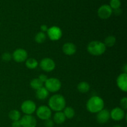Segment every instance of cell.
Instances as JSON below:
<instances>
[{
  "mask_svg": "<svg viewBox=\"0 0 127 127\" xmlns=\"http://www.w3.org/2000/svg\"><path fill=\"white\" fill-rule=\"evenodd\" d=\"M104 102L99 96H93L88 100L86 104V109L91 113H98L104 109Z\"/></svg>",
  "mask_w": 127,
  "mask_h": 127,
  "instance_id": "2",
  "label": "cell"
},
{
  "mask_svg": "<svg viewBox=\"0 0 127 127\" xmlns=\"http://www.w3.org/2000/svg\"><path fill=\"white\" fill-rule=\"evenodd\" d=\"M113 10L109 5L104 4L100 6L97 11V14L102 19H107L112 14Z\"/></svg>",
  "mask_w": 127,
  "mask_h": 127,
  "instance_id": "10",
  "label": "cell"
},
{
  "mask_svg": "<svg viewBox=\"0 0 127 127\" xmlns=\"http://www.w3.org/2000/svg\"><path fill=\"white\" fill-rule=\"evenodd\" d=\"M22 127H36L37 120L32 115H25L20 119Z\"/></svg>",
  "mask_w": 127,
  "mask_h": 127,
  "instance_id": "11",
  "label": "cell"
},
{
  "mask_svg": "<svg viewBox=\"0 0 127 127\" xmlns=\"http://www.w3.org/2000/svg\"><path fill=\"white\" fill-rule=\"evenodd\" d=\"M113 127H122L120 126V125H114Z\"/></svg>",
  "mask_w": 127,
  "mask_h": 127,
  "instance_id": "34",
  "label": "cell"
},
{
  "mask_svg": "<svg viewBox=\"0 0 127 127\" xmlns=\"http://www.w3.org/2000/svg\"><path fill=\"white\" fill-rule=\"evenodd\" d=\"M66 107V100L63 95L55 94L48 100V107L53 111L60 112Z\"/></svg>",
  "mask_w": 127,
  "mask_h": 127,
  "instance_id": "1",
  "label": "cell"
},
{
  "mask_svg": "<svg viewBox=\"0 0 127 127\" xmlns=\"http://www.w3.org/2000/svg\"><path fill=\"white\" fill-rule=\"evenodd\" d=\"M12 57L15 62L17 63H22L27 59L28 54L27 51L23 48H17L13 52Z\"/></svg>",
  "mask_w": 127,
  "mask_h": 127,
  "instance_id": "9",
  "label": "cell"
},
{
  "mask_svg": "<svg viewBox=\"0 0 127 127\" xmlns=\"http://www.w3.org/2000/svg\"><path fill=\"white\" fill-rule=\"evenodd\" d=\"M66 117L64 116L63 112H56L55 114L53 115V122L55 124L60 125L63 124L66 120Z\"/></svg>",
  "mask_w": 127,
  "mask_h": 127,
  "instance_id": "17",
  "label": "cell"
},
{
  "mask_svg": "<svg viewBox=\"0 0 127 127\" xmlns=\"http://www.w3.org/2000/svg\"><path fill=\"white\" fill-rule=\"evenodd\" d=\"M97 114V121L100 124H105L110 119V112L107 109H102Z\"/></svg>",
  "mask_w": 127,
  "mask_h": 127,
  "instance_id": "13",
  "label": "cell"
},
{
  "mask_svg": "<svg viewBox=\"0 0 127 127\" xmlns=\"http://www.w3.org/2000/svg\"><path fill=\"white\" fill-rule=\"evenodd\" d=\"M120 105H121V108L123 110H127V97L122 98L120 100Z\"/></svg>",
  "mask_w": 127,
  "mask_h": 127,
  "instance_id": "27",
  "label": "cell"
},
{
  "mask_svg": "<svg viewBox=\"0 0 127 127\" xmlns=\"http://www.w3.org/2000/svg\"><path fill=\"white\" fill-rule=\"evenodd\" d=\"M43 83H42L38 78H34L31 81V83H30L31 88L36 91L43 87Z\"/></svg>",
  "mask_w": 127,
  "mask_h": 127,
  "instance_id": "21",
  "label": "cell"
},
{
  "mask_svg": "<svg viewBox=\"0 0 127 127\" xmlns=\"http://www.w3.org/2000/svg\"><path fill=\"white\" fill-rule=\"evenodd\" d=\"M124 73H127V64H125V66H124Z\"/></svg>",
  "mask_w": 127,
  "mask_h": 127,
  "instance_id": "33",
  "label": "cell"
},
{
  "mask_svg": "<svg viewBox=\"0 0 127 127\" xmlns=\"http://www.w3.org/2000/svg\"><path fill=\"white\" fill-rule=\"evenodd\" d=\"M48 95H49V92L43 86L36 91V97L39 100H45L48 97Z\"/></svg>",
  "mask_w": 127,
  "mask_h": 127,
  "instance_id": "16",
  "label": "cell"
},
{
  "mask_svg": "<svg viewBox=\"0 0 127 127\" xmlns=\"http://www.w3.org/2000/svg\"><path fill=\"white\" fill-rule=\"evenodd\" d=\"M45 87L48 92L51 93H56L58 92L62 88L61 81L56 78H48L47 81L45 83Z\"/></svg>",
  "mask_w": 127,
  "mask_h": 127,
  "instance_id": "4",
  "label": "cell"
},
{
  "mask_svg": "<svg viewBox=\"0 0 127 127\" xmlns=\"http://www.w3.org/2000/svg\"><path fill=\"white\" fill-rule=\"evenodd\" d=\"M110 118L115 121H120L123 120L125 116V112L120 107H115L110 112Z\"/></svg>",
  "mask_w": 127,
  "mask_h": 127,
  "instance_id": "12",
  "label": "cell"
},
{
  "mask_svg": "<svg viewBox=\"0 0 127 127\" xmlns=\"http://www.w3.org/2000/svg\"><path fill=\"white\" fill-rule=\"evenodd\" d=\"M77 89L79 91V92L84 94V93H86L89 91L90 89V86H89V83L87 82L83 81L78 84Z\"/></svg>",
  "mask_w": 127,
  "mask_h": 127,
  "instance_id": "18",
  "label": "cell"
},
{
  "mask_svg": "<svg viewBox=\"0 0 127 127\" xmlns=\"http://www.w3.org/2000/svg\"><path fill=\"white\" fill-rule=\"evenodd\" d=\"M12 55L10 53H9V52H5L1 56L2 60L3 61H5V62H9V61H10L12 59Z\"/></svg>",
  "mask_w": 127,
  "mask_h": 127,
  "instance_id": "26",
  "label": "cell"
},
{
  "mask_svg": "<svg viewBox=\"0 0 127 127\" xmlns=\"http://www.w3.org/2000/svg\"><path fill=\"white\" fill-rule=\"evenodd\" d=\"M113 12H114V14H115V15H117V16H119V15L121 14L122 10L120 9V8H119V9H114Z\"/></svg>",
  "mask_w": 127,
  "mask_h": 127,
  "instance_id": "32",
  "label": "cell"
},
{
  "mask_svg": "<svg viewBox=\"0 0 127 127\" xmlns=\"http://www.w3.org/2000/svg\"><path fill=\"white\" fill-rule=\"evenodd\" d=\"M88 52L93 56H100L105 53L106 47L103 42L100 41H92L88 44L87 47Z\"/></svg>",
  "mask_w": 127,
  "mask_h": 127,
  "instance_id": "3",
  "label": "cell"
},
{
  "mask_svg": "<svg viewBox=\"0 0 127 127\" xmlns=\"http://www.w3.org/2000/svg\"><path fill=\"white\" fill-rule=\"evenodd\" d=\"M47 38V35L44 32H40L36 34L35 37V40L37 43H42L45 41Z\"/></svg>",
  "mask_w": 127,
  "mask_h": 127,
  "instance_id": "24",
  "label": "cell"
},
{
  "mask_svg": "<svg viewBox=\"0 0 127 127\" xmlns=\"http://www.w3.org/2000/svg\"><path fill=\"white\" fill-rule=\"evenodd\" d=\"M109 6L112 10L117 9L120 8L121 6V1L120 0H110Z\"/></svg>",
  "mask_w": 127,
  "mask_h": 127,
  "instance_id": "25",
  "label": "cell"
},
{
  "mask_svg": "<svg viewBox=\"0 0 127 127\" xmlns=\"http://www.w3.org/2000/svg\"><path fill=\"white\" fill-rule=\"evenodd\" d=\"M12 127H22L21 121L19 120H17V121H13L12 124H11Z\"/></svg>",
  "mask_w": 127,
  "mask_h": 127,
  "instance_id": "30",
  "label": "cell"
},
{
  "mask_svg": "<svg viewBox=\"0 0 127 127\" xmlns=\"http://www.w3.org/2000/svg\"><path fill=\"white\" fill-rule=\"evenodd\" d=\"M38 78L39 79V80L43 83H45V82L47 81V79H48V77H47V76H46L45 74H40V75L38 76Z\"/></svg>",
  "mask_w": 127,
  "mask_h": 127,
  "instance_id": "29",
  "label": "cell"
},
{
  "mask_svg": "<svg viewBox=\"0 0 127 127\" xmlns=\"http://www.w3.org/2000/svg\"><path fill=\"white\" fill-rule=\"evenodd\" d=\"M21 110L25 115H32L37 109L35 103L31 100H25L21 104Z\"/></svg>",
  "mask_w": 127,
  "mask_h": 127,
  "instance_id": "6",
  "label": "cell"
},
{
  "mask_svg": "<svg viewBox=\"0 0 127 127\" xmlns=\"http://www.w3.org/2000/svg\"><path fill=\"white\" fill-rule=\"evenodd\" d=\"M63 53L68 56H71L75 54L76 52V47L75 45L71 42H67L63 45L62 47Z\"/></svg>",
  "mask_w": 127,
  "mask_h": 127,
  "instance_id": "15",
  "label": "cell"
},
{
  "mask_svg": "<svg viewBox=\"0 0 127 127\" xmlns=\"http://www.w3.org/2000/svg\"><path fill=\"white\" fill-rule=\"evenodd\" d=\"M63 112L66 119H71L74 117V115H75V111L71 107H65V108L63 109Z\"/></svg>",
  "mask_w": 127,
  "mask_h": 127,
  "instance_id": "20",
  "label": "cell"
},
{
  "mask_svg": "<svg viewBox=\"0 0 127 127\" xmlns=\"http://www.w3.org/2000/svg\"><path fill=\"white\" fill-rule=\"evenodd\" d=\"M117 84L120 90L124 92L127 91V74L123 73L118 76L117 79Z\"/></svg>",
  "mask_w": 127,
  "mask_h": 127,
  "instance_id": "14",
  "label": "cell"
},
{
  "mask_svg": "<svg viewBox=\"0 0 127 127\" xmlns=\"http://www.w3.org/2000/svg\"><path fill=\"white\" fill-rule=\"evenodd\" d=\"M41 69L45 72H51L55 68V63L50 58H43L40 62Z\"/></svg>",
  "mask_w": 127,
  "mask_h": 127,
  "instance_id": "8",
  "label": "cell"
},
{
  "mask_svg": "<svg viewBox=\"0 0 127 127\" xmlns=\"http://www.w3.org/2000/svg\"><path fill=\"white\" fill-rule=\"evenodd\" d=\"M47 32L48 38L52 41L58 40L62 37V31L58 26H52L50 27Z\"/></svg>",
  "mask_w": 127,
  "mask_h": 127,
  "instance_id": "7",
  "label": "cell"
},
{
  "mask_svg": "<svg viewBox=\"0 0 127 127\" xmlns=\"http://www.w3.org/2000/svg\"><path fill=\"white\" fill-rule=\"evenodd\" d=\"M36 114L38 119L40 120H46L50 119L52 117V110L48 106L42 105L36 109Z\"/></svg>",
  "mask_w": 127,
  "mask_h": 127,
  "instance_id": "5",
  "label": "cell"
},
{
  "mask_svg": "<svg viewBox=\"0 0 127 127\" xmlns=\"http://www.w3.org/2000/svg\"><path fill=\"white\" fill-rule=\"evenodd\" d=\"M38 65V63L37 60L35 58H30L26 60V66L27 68L30 69H35Z\"/></svg>",
  "mask_w": 127,
  "mask_h": 127,
  "instance_id": "19",
  "label": "cell"
},
{
  "mask_svg": "<svg viewBox=\"0 0 127 127\" xmlns=\"http://www.w3.org/2000/svg\"><path fill=\"white\" fill-rule=\"evenodd\" d=\"M44 125L45 127H53L54 126V122L53 120L49 119L45 120Z\"/></svg>",
  "mask_w": 127,
  "mask_h": 127,
  "instance_id": "28",
  "label": "cell"
},
{
  "mask_svg": "<svg viewBox=\"0 0 127 127\" xmlns=\"http://www.w3.org/2000/svg\"><path fill=\"white\" fill-rule=\"evenodd\" d=\"M48 29V27L47 25L45 24H43L40 26V30H41V32H47Z\"/></svg>",
  "mask_w": 127,
  "mask_h": 127,
  "instance_id": "31",
  "label": "cell"
},
{
  "mask_svg": "<svg viewBox=\"0 0 127 127\" xmlns=\"http://www.w3.org/2000/svg\"><path fill=\"white\" fill-rule=\"evenodd\" d=\"M115 43H116V38L114 36L109 35L105 38L104 43L106 47H113L115 44Z\"/></svg>",
  "mask_w": 127,
  "mask_h": 127,
  "instance_id": "23",
  "label": "cell"
},
{
  "mask_svg": "<svg viewBox=\"0 0 127 127\" xmlns=\"http://www.w3.org/2000/svg\"><path fill=\"white\" fill-rule=\"evenodd\" d=\"M0 26H1V23H0Z\"/></svg>",
  "mask_w": 127,
  "mask_h": 127,
  "instance_id": "35",
  "label": "cell"
},
{
  "mask_svg": "<svg viewBox=\"0 0 127 127\" xmlns=\"http://www.w3.org/2000/svg\"><path fill=\"white\" fill-rule=\"evenodd\" d=\"M21 113L17 110H12L9 113V117L11 120L13 121H17L21 119Z\"/></svg>",
  "mask_w": 127,
  "mask_h": 127,
  "instance_id": "22",
  "label": "cell"
}]
</instances>
